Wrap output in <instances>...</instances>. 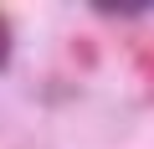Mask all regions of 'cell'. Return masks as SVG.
<instances>
[{
	"label": "cell",
	"instance_id": "6da1fadb",
	"mask_svg": "<svg viewBox=\"0 0 154 149\" xmlns=\"http://www.w3.org/2000/svg\"><path fill=\"white\" fill-rule=\"evenodd\" d=\"M98 11L103 16H139L144 5H139V0H98Z\"/></svg>",
	"mask_w": 154,
	"mask_h": 149
},
{
	"label": "cell",
	"instance_id": "7a4b0ae2",
	"mask_svg": "<svg viewBox=\"0 0 154 149\" xmlns=\"http://www.w3.org/2000/svg\"><path fill=\"white\" fill-rule=\"evenodd\" d=\"M5 62H11V21L0 16V67H5Z\"/></svg>",
	"mask_w": 154,
	"mask_h": 149
}]
</instances>
